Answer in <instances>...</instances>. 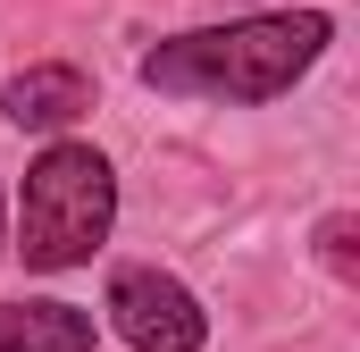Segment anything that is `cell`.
<instances>
[{
  "mask_svg": "<svg viewBox=\"0 0 360 352\" xmlns=\"http://www.w3.org/2000/svg\"><path fill=\"white\" fill-rule=\"evenodd\" d=\"M327 34H335V25H327L319 8L176 34V42L143 51V84L151 92H193V101H276V92H293L319 68Z\"/></svg>",
  "mask_w": 360,
  "mask_h": 352,
  "instance_id": "cell-1",
  "label": "cell"
},
{
  "mask_svg": "<svg viewBox=\"0 0 360 352\" xmlns=\"http://www.w3.org/2000/svg\"><path fill=\"white\" fill-rule=\"evenodd\" d=\"M117 227V168L92 151V143H51L34 168H25V201H17V252L25 268L59 277V268H84Z\"/></svg>",
  "mask_w": 360,
  "mask_h": 352,
  "instance_id": "cell-2",
  "label": "cell"
},
{
  "mask_svg": "<svg viewBox=\"0 0 360 352\" xmlns=\"http://www.w3.org/2000/svg\"><path fill=\"white\" fill-rule=\"evenodd\" d=\"M109 327L134 352H201L210 344V310L168 268H117L109 277Z\"/></svg>",
  "mask_w": 360,
  "mask_h": 352,
  "instance_id": "cell-3",
  "label": "cell"
},
{
  "mask_svg": "<svg viewBox=\"0 0 360 352\" xmlns=\"http://www.w3.org/2000/svg\"><path fill=\"white\" fill-rule=\"evenodd\" d=\"M0 109H8L17 134H68L92 109V76L84 68H59V59H51V68H25V76H8Z\"/></svg>",
  "mask_w": 360,
  "mask_h": 352,
  "instance_id": "cell-4",
  "label": "cell"
},
{
  "mask_svg": "<svg viewBox=\"0 0 360 352\" xmlns=\"http://www.w3.org/2000/svg\"><path fill=\"white\" fill-rule=\"evenodd\" d=\"M0 352H92V310L76 302H8Z\"/></svg>",
  "mask_w": 360,
  "mask_h": 352,
  "instance_id": "cell-5",
  "label": "cell"
},
{
  "mask_svg": "<svg viewBox=\"0 0 360 352\" xmlns=\"http://www.w3.org/2000/svg\"><path fill=\"white\" fill-rule=\"evenodd\" d=\"M352 210H335V218H319V252H327V268H335V277H352L360 268V252H352Z\"/></svg>",
  "mask_w": 360,
  "mask_h": 352,
  "instance_id": "cell-6",
  "label": "cell"
},
{
  "mask_svg": "<svg viewBox=\"0 0 360 352\" xmlns=\"http://www.w3.org/2000/svg\"><path fill=\"white\" fill-rule=\"evenodd\" d=\"M0 260H8V201H0Z\"/></svg>",
  "mask_w": 360,
  "mask_h": 352,
  "instance_id": "cell-7",
  "label": "cell"
}]
</instances>
